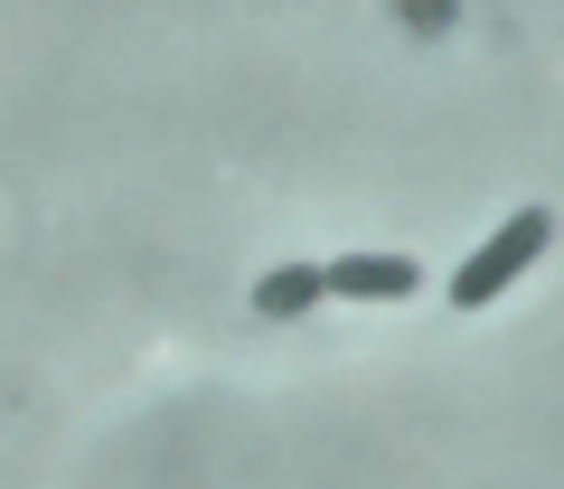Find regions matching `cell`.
I'll use <instances>...</instances> for the list:
<instances>
[{
	"mask_svg": "<svg viewBox=\"0 0 564 489\" xmlns=\"http://www.w3.org/2000/svg\"><path fill=\"white\" fill-rule=\"evenodd\" d=\"M545 244H555V217H545V207H518V217H508L499 236H489L480 254L452 273V311H489V302H499V292L545 254Z\"/></svg>",
	"mask_w": 564,
	"mask_h": 489,
	"instance_id": "6da1fadb",
	"label": "cell"
},
{
	"mask_svg": "<svg viewBox=\"0 0 564 489\" xmlns=\"http://www.w3.org/2000/svg\"><path fill=\"white\" fill-rule=\"evenodd\" d=\"M311 302H329L321 264H273V273L254 283V311H263V320H292V311H311Z\"/></svg>",
	"mask_w": 564,
	"mask_h": 489,
	"instance_id": "3957f363",
	"label": "cell"
},
{
	"mask_svg": "<svg viewBox=\"0 0 564 489\" xmlns=\"http://www.w3.org/2000/svg\"><path fill=\"white\" fill-rule=\"evenodd\" d=\"M321 283L339 302H404V292H423V264L414 254H339V264H321Z\"/></svg>",
	"mask_w": 564,
	"mask_h": 489,
	"instance_id": "7a4b0ae2",
	"label": "cell"
}]
</instances>
